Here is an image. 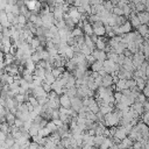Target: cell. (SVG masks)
<instances>
[{
  "instance_id": "6da1fadb",
  "label": "cell",
  "mask_w": 149,
  "mask_h": 149,
  "mask_svg": "<svg viewBox=\"0 0 149 149\" xmlns=\"http://www.w3.org/2000/svg\"><path fill=\"white\" fill-rule=\"evenodd\" d=\"M93 34L97 36H105V24L101 21H95L92 23Z\"/></svg>"
},
{
  "instance_id": "7a4b0ae2",
  "label": "cell",
  "mask_w": 149,
  "mask_h": 149,
  "mask_svg": "<svg viewBox=\"0 0 149 149\" xmlns=\"http://www.w3.org/2000/svg\"><path fill=\"white\" fill-rule=\"evenodd\" d=\"M144 61H146V57H144V55H143L142 52H135V54H133L132 63H133V65H134L135 69L140 68V65H141Z\"/></svg>"
},
{
  "instance_id": "3957f363",
  "label": "cell",
  "mask_w": 149,
  "mask_h": 149,
  "mask_svg": "<svg viewBox=\"0 0 149 149\" xmlns=\"http://www.w3.org/2000/svg\"><path fill=\"white\" fill-rule=\"evenodd\" d=\"M70 102H71L70 108H72V109H73V111H76V112H78V111H79V108H81V107H83L81 99H80V98H78L77 95H76V97L70 98Z\"/></svg>"
},
{
  "instance_id": "277c9868",
  "label": "cell",
  "mask_w": 149,
  "mask_h": 149,
  "mask_svg": "<svg viewBox=\"0 0 149 149\" xmlns=\"http://www.w3.org/2000/svg\"><path fill=\"white\" fill-rule=\"evenodd\" d=\"M136 31L143 37V40L144 41H148V31H149V29H148V24H139L136 28Z\"/></svg>"
},
{
  "instance_id": "5b68a950",
  "label": "cell",
  "mask_w": 149,
  "mask_h": 149,
  "mask_svg": "<svg viewBox=\"0 0 149 149\" xmlns=\"http://www.w3.org/2000/svg\"><path fill=\"white\" fill-rule=\"evenodd\" d=\"M51 90H52V91H55V92H56V93L59 95V94L64 93V91H65V87H64V86L61 84L59 79L57 78V79H56V80H55V81L51 84Z\"/></svg>"
},
{
  "instance_id": "8992f818",
  "label": "cell",
  "mask_w": 149,
  "mask_h": 149,
  "mask_svg": "<svg viewBox=\"0 0 149 149\" xmlns=\"http://www.w3.org/2000/svg\"><path fill=\"white\" fill-rule=\"evenodd\" d=\"M59 105L62 106V107H64V108H70V106H71V102H70V97L68 95V94H65V93H62V94H59Z\"/></svg>"
},
{
  "instance_id": "52a82bcc",
  "label": "cell",
  "mask_w": 149,
  "mask_h": 149,
  "mask_svg": "<svg viewBox=\"0 0 149 149\" xmlns=\"http://www.w3.org/2000/svg\"><path fill=\"white\" fill-rule=\"evenodd\" d=\"M31 95H34L35 98H40V97H45L47 95V92L43 90V87L41 85L38 86H34L31 88Z\"/></svg>"
},
{
  "instance_id": "ba28073f",
  "label": "cell",
  "mask_w": 149,
  "mask_h": 149,
  "mask_svg": "<svg viewBox=\"0 0 149 149\" xmlns=\"http://www.w3.org/2000/svg\"><path fill=\"white\" fill-rule=\"evenodd\" d=\"M136 16H137L140 23H142V24H148V21H149V13H148L147 10L136 12Z\"/></svg>"
},
{
  "instance_id": "9c48e42d",
  "label": "cell",
  "mask_w": 149,
  "mask_h": 149,
  "mask_svg": "<svg viewBox=\"0 0 149 149\" xmlns=\"http://www.w3.org/2000/svg\"><path fill=\"white\" fill-rule=\"evenodd\" d=\"M130 30H133V28H132V26H130V23H129L128 20H127L125 23H122L121 26H118L119 35H121V34H127V33H129Z\"/></svg>"
},
{
  "instance_id": "30bf717a",
  "label": "cell",
  "mask_w": 149,
  "mask_h": 149,
  "mask_svg": "<svg viewBox=\"0 0 149 149\" xmlns=\"http://www.w3.org/2000/svg\"><path fill=\"white\" fill-rule=\"evenodd\" d=\"M91 55L95 58V59H98V61H105L106 58H107V56H106V52L104 51V50H98V49H93L92 50V52H91Z\"/></svg>"
},
{
  "instance_id": "8fae6325",
  "label": "cell",
  "mask_w": 149,
  "mask_h": 149,
  "mask_svg": "<svg viewBox=\"0 0 149 149\" xmlns=\"http://www.w3.org/2000/svg\"><path fill=\"white\" fill-rule=\"evenodd\" d=\"M127 20L129 21V23H130L132 28H136L139 24H141V23H140V21H139V19H137V16H136V12H132V13L128 15Z\"/></svg>"
},
{
  "instance_id": "7c38bea8",
  "label": "cell",
  "mask_w": 149,
  "mask_h": 149,
  "mask_svg": "<svg viewBox=\"0 0 149 149\" xmlns=\"http://www.w3.org/2000/svg\"><path fill=\"white\" fill-rule=\"evenodd\" d=\"M128 134L126 133V130L121 127V126H116V129H115V133H114V137H116V139H119L120 141L122 140V139H125L126 136H127Z\"/></svg>"
},
{
  "instance_id": "4fadbf2b",
  "label": "cell",
  "mask_w": 149,
  "mask_h": 149,
  "mask_svg": "<svg viewBox=\"0 0 149 149\" xmlns=\"http://www.w3.org/2000/svg\"><path fill=\"white\" fill-rule=\"evenodd\" d=\"M83 33H84V35H86V36H91V35H93V28H92V24L91 23H88L87 21H85L84 22V24H83Z\"/></svg>"
},
{
  "instance_id": "5bb4252c",
  "label": "cell",
  "mask_w": 149,
  "mask_h": 149,
  "mask_svg": "<svg viewBox=\"0 0 149 149\" xmlns=\"http://www.w3.org/2000/svg\"><path fill=\"white\" fill-rule=\"evenodd\" d=\"M113 85V78L111 74H106L104 77H101V86L104 87H108Z\"/></svg>"
},
{
  "instance_id": "9a60e30c",
  "label": "cell",
  "mask_w": 149,
  "mask_h": 149,
  "mask_svg": "<svg viewBox=\"0 0 149 149\" xmlns=\"http://www.w3.org/2000/svg\"><path fill=\"white\" fill-rule=\"evenodd\" d=\"M102 69V62L101 61H98V59H95L91 65H90V70L91 71H94V72H98L99 70H101Z\"/></svg>"
},
{
  "instance_id": "2e32d148",
  "label": "cell",
  "mask_w": 149,
  "mask_h": 149,
  "mask_svg": "<svg viewBox=\"0 0 149 149\" xmlns=\"http://www.w3.org/2000/svg\"><path fill=\"white\" fill-rule=\"evenodd\" d=\"M65 71V68L64 66H58V68H52V70H51V74L57 79V78H59L61 76H62V73Z\"/></svg>"
},
{
  "instance_id": "e0dca14e",
  "label": "cell",
  "mask_w": 149,
  "mask_h": 149,
  "mask_svg": "<svg viewBox=\"0 0 149 149\" xmlns=\"http://www.w3.org/2000/svg\"><path fill=\"white\" fill-rule=\"evenodd\" d=\"M15 62V57H14V55H12V54H5L3 55V63H5V65H10V64H13Z\"/></svg>"
},
{
  "instance_id": "ac0fdd59",
  "label": "cell",
  "mask_w": 149,
  "mask_h": 149,
  "mask_svg": "<svg viewBox=\"0 0 149 149\" xmlns=\"http://www.w3.org/2000/svg\"><path fill=\"white\" fill-rule=\"evenodd\" d=\"M113 108H114V105H102V106L99 107V112L102 115H105L107 113H111L113 111Z\"/></svg>"
},
{
  "instance_id": "d6986e66",
  "label": "cell",
  "mask_w": 149,
  "mask_h": 149,
  "mask_svg": "<svg viewBox=\"0 0 149 149\" xmlns=\"http://www.w3.org/2000/svg\"><path fill=\"white\" fill-rule=\"evenodd\" d=\"M5 119H6V122L10 126V125H13L14 123V120L16 119V116H15V114L14 113H12V112H7L6 114H5Z\"/></svg>"
},
{
  "instance_id": "ffe728a7",
  "label": "cell",
  "mask_w": 149,
  "mask_h": 149,
  "mask_svg": "<svg viewBox=\"0 0 149 149\" xmlns=\"http://www.w3.org/2000/svg\"><path fill=\"white\" fill-rule=\"evenodd\" d=\"M142 54L144 55L146 59H148V56H149V43H148V41H143V43H142Z\"/></svg>"
},
{
  "instance_id": "44dd1931",
  "label": "cell",
  "mask_w": 149,
  "mask_h": 149,
  "mask_svg": "<svg viewBox=\"0 0 149 149\" xmlns=\"http://www.w3.org/2000/svg\"><path fill=\"white\" fill-rule=\"evenodd\" d=\"M104 136L102 135H94L93 136V146L94 147H99L101 143H102V141H104Z\"/></svg>"
},
{
  "instance_id": "7402d4cb",
  "label": "cell",
  "mask_w": 149,
  "mask_h": 149,
  "mask_svg": "<svg viewBox=\"0 0 149 149\" xmlns=\"http://www.w3.org/2000/svg\"><path fill=\"white\" fill-rule=\"evenodd\" d=\"M71 34H72L73 37H78V36H83V35H84L83 29L79 28V27H77V26H76L73 29H71Z\"/></svg>"
},
{
  "instance_id": "603a6c76",
  "label": "cell",
  "mask_w": 149,
  "mask_h": 149,
  "mask_svg": "<svg viewBox=\"0 0 149 149\" xmlns=\"http://www.w3.org/2000/svg\"><path fill=\"white\" fill-rule=\"evenodd\" d=\"M84 44L86 45V47H88L90 49H94V43H93V41L91 40V37L90 36H86V35H84Z\"/></svg>"
},
{
  "instance_id": "cb8c5ba5",
  "label": "cell",
  "mask_w": 149,
  "mask_h": 149,
  "mask_svg": "<svg viewBox=\"0 0 149 149\" xmlns=\"http://www.w3.org/2000/svg\"><path fill=\"white\" fill-rule=\"evenodd\" d=\"M64 93H65V94H68L70 98H72V97H76V93H77V87H76V86H72V87L65 88Z\"/></svg>"
},
{
  "instance_id": "d4e9b609",
  "label": "cell",
  "mask_w": 149,
  "mask_h": 149,
  "mask_svg": "<svg viewBox=\"0 0 149 149\" xmlns=\"http://www.w3.org/2000/svg\"><path fill=\"white\" fill-rule=\"evenodd\" d=\"M72 86H76V78L71 74L69 78H68V80H66V84H65V88H69V87H72Z\"/></svg>"
},
{
  "instance_id": "484cf974",
  "label": "cell",
  "mask_w": 149,
  "mask_h": 149,
  "mask_svg": "<svg viewBox=\"0 0 149 149\" xmlns=\"http://www.w3.org/2000/svg\"><path fill=\"white\" fill-rule=\"evenodd\" d=\"M127 49L132 54H135V52H137V44L135 42H128L127 43Z\"/></svg>"
},
{
  "instance_id": "4316f807",
  "label": "cell",
  "mask_w": 149,
  "mask_h": 149,
  "mask_svg": "<svg viewBox=\"0 0 149 149\" xmlns=\"http://www.w3.org/2000/svg\"><path fill=\"white\" fill-rule=\"evenodd\" d=\"M87 108H88V111L92 112V113H98V112H99V105L97 104V101H93L92 104H90V105L87 106Z\"/></svg>"
},
{
  "instance_id": "83f0119b",
  "label": "cell",
  "mask_w": 149,
  "mask_h": 149,
  "mask_svg": "<svg viewBox=\"0 0 149 149\" xmlns=\"http://www.w3.org/2000/svg\"><path fill=\"white\" fill-rule=\"evenodd\" d=\"M37 134L40 135V136H42V137H48L51 133L49 132V129L48 128H45V127H43V128H40L38 129V132H37Z\"/></svg>"
},
{
  "instance_id": "f1b7e54d",
  "label": "cell",
  "mask_w": 149,
  "mask_h": 149,
  "mask_svg": "<svg viewBox=\"0 0 149 149\" xmlns=\"http://www.w3.org/2000/svg\"><path fill=\"white\" fill-rule=\"evenodd\" d=\"M79 52H80V54H83L84 56H87V55H90V54L92 52V49H90L88 47H86L85 44H83V45L80 47V50H79Z\"/></svg>"
},
{
  "instance_id": "f546056e",
  "label": "cell",
  "mask_w": 149,
  "mask_h": 149,
  "mask_svg": "<svg viewBox=\"0 0 149 149\" xmlns=\"http://www.w3.org/2000/svg\"><path fill=\"white\" fill-rule=\"evenodd\" d=\"M14 99L17 104H22V102H26V95L24 94H21V93H17L14 95Z\"/></svg>"
},
{
  "instance_id": "4dcf8cb0",
  "label": "cell",
  "mask_w": 149,
  "mask_h": 149,
  "mask_svg": "<svg viewBox=\"0 0 149 149\" xmlns=\"http://www.w3.org/2000/svg\"><path fill=\"white\" fill-rule=\"evenodd\" d=\"M140 121H142L143 123L148 125V123H149V112H143V113L140 115Z\"/></svg>"
},
{
  "instance_id": "1f68e13d",
  "label": "cell",
  "mask_w": 149,
  "mask_h": 149,
  "mask_svg": "<svg viewBox=\"0 0 149 149\" xmlns=\"http://www.w3.org/2000/svg\"><path fill=\"white\" fill-rule=\"evenodd\" d=\"M102 7L107 10V12H111L112 13V8H113V5L109 0H102Z\"/></svg>"
},
{
  "instance_id": "d6a6232c",
  "label": "cell",
  "mask_w": 149,
  "mask_h": 149,
  "mask_svg": "<svg viewBox=\"0 0 149 149\" xmlns=\"http://www.w3.org/2000/svg\"><path fill=\"white\" fill-rule=\"evenodd\" d=\"M29 44H30V47H31V48L35 50V49H36V48H37V47H38L41 43H40V41H38L37 36H34V37L31 38V41L29 42Z\"/></svg>"
},
{
  "instance_id": "836d02e7",
  "label": "cell",
  "mask_w": 149,
  "mask_h": 149,
  "mask_svg": "<svg viewBox=\"0 0 149 149\" xmlns=\"http://www.w3.org/2000/svg\"><path fill=\"white\" fill-rule=\"evenodd\" d=\"M127 21V17L123 16V15H120V16H116L115 17V26H121L122 23H125Z\"/></svg>"
},
{
  "instance_id": "e575fe53",
  "label": "cell",
  "mask_w": 149,
  "mask_h": 149,
  "mask_svg": "<svg viewBox=\"0 0 149 149\" xmlns=\"http://www.w3.org/2000/svg\"><path fill=\"white\" fill-rule=\"evenodd\" d=\"M55 80H56V78H55V77L51 74V72H50V73H45L43 81H47V83H49V84H52Z\"/></svg>"
},
{
  "instance_id": "d590c367",
  "label": "cell",
  "mask_w": 149,
  "mask_h": 149,
  "mask_svg": "<svg viewBox=\"0 0 149 149\" xmlns=\"http://www.w3.org/2000/svg\"><path fill=\"white\" fill-rule=\"evenodd\" d=\"M45 128H48V129H49V132H50V133H52V132H56L57 126H56L52 121H48V122H47V125H45Z\"/></svg>"
},
{
  "instance_id": "8d00e7d4",
  "label": "cell",
  "mask_w": 149,
  "mask_h": 149,
  "mask_svg": "<svg viewBox=\"0 0 149 149\" xmlns=\"http://www.w3.org/2000/svg\"><path fill=\"white\" fill-rule=\"evenodd\" d=\"M9 13H13L14 15H19L20 14V9L16 5H9Z\"/></svg>"
},
{
  "instance_id": "74e56055",
  "label": "cell",
  "mask_w": 149,
  "mask_h": 149,
  "mask_svg": "<svg viewBox=\"0 0 149 149\" xmlns=\"http://www.w3.org/2000/svg\"><path fill=\"white\" fill-rule=\"evenodd\" d=\"M112 13H113L114 15H116V16L123 15V12H122V9H121L120 7H118V6H113V8H112Z\"/></svg>"
},
{
  "instance_id": "f35d334b",
  "label": "cell",
  "mask_w": 149,
  "mask_h": 149,
  "mask_svg": "<svg viewBox=\"0 0 149 149\" xmlns=\"http://www.w3.org/2000/svg\"><path fill=\"white\" fill-rule=\"evenodd\" d=\"M30 59L36 64L38 61H41V57H40V54L37 52V51H34L31 55H30Z\"/></svg>"
},
{
  "instance_id": "ab89813d",
  "label": "cell",
  "mask_w": 149,
  "mask_h": 149,
  "mask_svg": "<svg viewBox=\"0 0 149 149\" xmlns=\"http://www.w3.org/2000/svg\"><path fill=\"white\" fill-rule=\"evenodd\" d=\"M126 86L127 88H133L134 86H136V83H135V79L134 78H130V79H126Z\"/></svg>"
},
{
  "instance_id": "60d3db41",
  "label": "cell",
  "mask_w": 149,
  "mask_h": 149,
  "mask_svg": "<svg viewBox=\"0 0 149 149\" xmlns=\"http://www.w3.org/2000/svg\"><path fill=\"white\" fill-rule=\"evenodd\" d=\"M0 130L3 132V133H6V134H8V133H9V125H8L7 122L0 123Z\"/></svg>"
},
{
  "instance_id": "b9f144b4",
  "label": "cell",
  "mask_w": 149,
  "mask_h": 149,
  "mask_svg": "<svg viewBox=\"0 0 149 149\" xmlns=\"http://www.w3.org/2000/svg\"><path fill=\"white\" fill-rule=\"evenodd\" d=\"M16 19H17V23H20V24H23V26H26V23H27V19L22 15V14H19L17 16H16Z\"/></svg>"
},
{
  "instance_id": "7bdbcfd3",
  "label": "cell",
  "mask_w": 149,
  "mask_h": 149,
  "mask_svg": "<svg viewBox=\"0 0 149 149\" xmlns=\"http://www.w3.org/2000/svg\"><path fill=\"white\" fill-rule=\"evenodd\" d=\"M146 100H147V97H146L143 93H141V92H140V93L137 94V97L135 98V101H137V102H141V104H142V102H144Z\"/></svg>"
},
{
  "instance_id": "ee69618b",
  "label": "cell",
  "mask_w": 149,
  "mask_h": 149,
  "mask_svg": "<svg viewBox=\"0 0 149 149\" xmlns=\"http://www.w3.org/2000/svg\"><path fill=\"white\" fill-rule=\"evenodd\" d=\"M41 86L43 87V90H44L47 93L51 91V84H49V83H47V81H43V83L41 84Z\"/></svg>"
},
{
  "instance_id": "f6af8a7d",
  "label": "cell",
  "mask_w": 149,
  "mask_h": 149,
  "mask_svg": "<svg viewBox=\"0 0 149 149\" xmlns=\"http://www.w3.org/2000/svg\"><path fill=\"white\" fill-rule=\"evenodd\" d=\"M85 61H86V63H87V64H88V66H90V65H91V64H92V63L95 61V58H94V57H93V56L90 54V55L85 56Z\"/></svg>"
},
{
  "instance_id": "bcb514c9",
  "label": "cell",
  "mask_w": 149,
  "mask_h": 149,
  "mask_svg": "<svg viewBox=\"0 0 149 149\" xmlns=\"http://www.w3.org/2000/svg\"><path fill=\"white\" fill-rule=\"evenodd\" d=\"M1 33H2V36L3 37H10V30H9V28H2Z\"/></svg>"
},
{
  "instance_id": "7dc6e473",
  "label": "cell",
  "mask_w": 149,
  "mask_h": 149,
  "mask_svg": "<svg viewBox=\"0 0 149 149\" xmlns=\"http://www.w3.org/2000/svg\"><path fill=\"white\" fill-rule=\"evenodd\" d=\"M58 115H59V113H58V108H55V109L51 111V120L58 119Z\"/></svg>"
},
{
  "instance_id": "c3c4849f",
  "label": "cell",
  "mask_w": 149,
  "mask_h": 149,
  "mask_svg": "<svg viewBox=\"0 0 149 149\" xmlns=\"http://www.w3.org/2000/svg\"><path fill=\"white\" fill-rule=\"evenodd\" d=\"M13 125H14V126H16V127H17V128H19V129H20V128H21V127H22V125H23V121H22V120H20V119H17V118H16V119H15V120H14V123H13Z\"/></svg>"
},
{
  "instance_id": "681fc988",
  "label": "cell",
  "mask_w": 149,
  "mask_h": 149,
  "mask_svg": "<svg viewBox=\"0 0 149 149\" xmlns=\"http://www.w3.org/2000/svg\"><path fill=\"white\" fill-rule=\"evenodd\" d=\"M141 93H143V94H144L147 98L149 97V87H148V84H147V85H146V86H144V87L141 90Z\"/></svg>"
},
{
  "instance_id": "f907efd6",
  "label": "cell",
  "mask_w": 149,
  "mask_h": 149,
  "mask_svg": "<svg viewBox=\"0 0 149 149\" xmlns=\"http://www.w3.org/2000/svg\"><path fill=\"white\" fill-rule=\"evenodd\" d=\"M6 137H7V134L0 130V144H1V146H2V143L5 142V140H6Z\"/></svg>"
},
{
  "instance_id": "816d5d0a",
  "label": "cell",
  "mask_w": 149,
  "mask_h": 149,
  "mask_svg": "<svg viewBox=\"0 0 149 149\" xmlns=\"http://www.w3.org/2000/svg\"><path fill=\"white\" fill-rule=\"evenodd\" d=\"M93 80H94V83H95V85L99 87V86H101V77L100 76H97L95 78H93Z\"/></svg>"
},
{
  "instance_id": "f5cc1de1",
  "label": "cell",
  "mask_w": 149,
  "mask_h": 149,
  "mask_svg": "<svg viewBox=\"0 0 149 149\" xmlns=\"http://www.w3.org/2000/svg\"><path fill=\"white\" fill-rule=\"evenodd\" d=\"M142 106H143V112H149V102H148V100L142 102Z\"/></svg>"
},
{
  "instance_id": "db71d44e",
  "label": "cell",
  "mask_w": 149,
  "mask_h": 149,
  "mask_svg": "<svg viewBox=\"0 0 149 149\" xmlns=\"http://www.w3.org/2000/svg\"><path fill=\"white\" fill-rule=\"evenodd\" d=\"M37 147H38L37 143H35V142H30L29 146H28V149H37Z\"/></svg>"
},
{
  "instance_id": "11a10c76",
  "label": "cell",
  "mask_w": 149,
  "mask_h": 149,
  "mask_svg": "<svg viewBox=\"0 0 149 149\" xmlns=\"http://www.w3.org/2000/svg\"><path fill=\"white\" fill-rule=\"evenodd\" d=\"M51 121H52V122H54V123H55V125H56L57 127H59V126H61V125L63 123V122H62V121H61L59 119H55V120H51Z\"/></svg>"
},
{
  "instance_id": "9f6ffc18",
  "label": "cell",
  "mask_w": 149,
  "mask_h": 149,
  "mask_svg": "<svg viewBox=\"0 0 149 149\" xmlns=\"http://www.w3.org/2000/svg\"><path fill=\"white\" fill-rule=\"evenodd\" d=\"M65 0H55V5H63Z\"/></svg>"
},
{
  "instance_id": "6f0895ef",
  "label": "cell",
  "mask_w": 149,
  "mask_h": 149,
  "mask_svg": "<svg viewBox=\"0 0 149 149\" xmlns=\"http://www.w3.org/2000/svg\"><path fill=\"white\" fill-rule=\"evenodd\" d=\"M93 146H88V144H83L81 146V149H92Z\"/></svg>"
},
{
  "instance_id": "680465c9",
  "label": "cell",
  "mask_w": 149,
  "mask_h": 149,
  "mask_svg": "<svg viewBox=\"0 0 149 149\" xmlns=\"http://www.w3.org/2000/svg\"><path fill=\"white\" fill-rule=\"evenodd\" d=\"M109 1L112 2V5H113V6H115V5L119 2V0H109Z\"/></svg>"
},
{
  "instance_id": "91938a15",
  "label": "cell",
  "mask_w": 149,
  "mask_h": 149,
  "mask_svg": "<svg viewBox=\"0 0 149 149\" xmlns=\"http://www.w3.org/2000/svg\"><path fill=\"white\" fill-rule=\"evenodd\" d=\"M37 149H47V148H45V147H44L43 144H38V147H37Z\"/></svg>"
},
{
  "instance_id": "94428289",
  "label": "cell",
  "mask_w": 149,
  "mask_h": 149,
  "mask_svg": "<svg viewBox=\"0 0 149 149\" xmlns=\"http://www.w3.org/2000/svg\"><path fill=\"white\" fill-rule=\"evenodd\" d=\"M2 28H3V27H2V26H1V24H0V31H1V30H2Z\"/></svg>"
},
{
  "instance_id": "6125c7cd",
  "label": "cell",
  "mask_w": 149,
  "mask_h": 149,
  "mask_svg": "<svg viewBox=\"0 0 149 149\" xmlns=\"http://www.w3.org/2000/svg\"><path fill=\"white\" fill-rule=\"evenodd\" d=\"M92 149H98V147H94V146H93V147H92Z\"/></svg>"
},
{
  "instance_id": "be15d7a7",
  "label": "cell",
  "mask_w": 149,
  "mask_h": 149,
  "mask_svg": "<svg viewBox=\"0 0 149 149\" xmlns=\"http://www.w3.org/2000/svg\"><path fill=\"white\" fill-rule=\"evenodd\" d=\"M1 87H2V84H1V81H0V91H1Z\"/></svg>"
}]
</instances>
